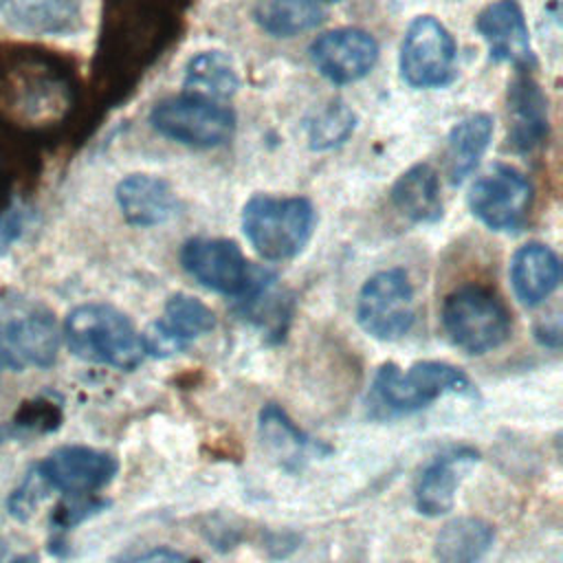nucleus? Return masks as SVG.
Returning <instances> with one entry per match:
<instances>
[{
	"mask_svg": "<svg viewBox=\"0 0 563 563\" xmlns=\"http://www.w3.org/2000/svg\"><path fill=\"white\" fill-rule=\"evenodd\" d=\"M479 460L473 446H453L435 455L418 475L413 488L416 510L424 517L446 515L455 504L457 486L464 473Z\"/></svg>",
	"mask_w": 563,
	"mask_h": 563,
	"instance_id": "obj_16",
	"label": "nucleus"
},
{
	"mask_svg": "<svg viewBox=\"0 0 563 563\" xmlns=\"http://www.w3.org/2000/svg\"><path fill=\"white\" fill-rule=\"evenodd\" d=\"M13 187V167L7 147L0 143V213L9 207V194Z\"/></svg>",
	"mask_w": 563,
	"mask_h": 563,
	"instance_id": "obj_31",
	"label": "nucleus"
},
{
	"mask_svg": "<svg viewBox=\"0 0 563 563\" xmlns=\"http://www.w3.org/2000/svg\"><path fill=\"white\" fill-rule=\"evenodd\" d=\"M356 321L378 341L402 339L416 323V295L407 271L387 268L372 275L358 292Z\"/></svg>",
	"mask_w": 563,
	"mask_h": 563,
	"instance_id": "obj_8",
	"label": "nucleus"
},
{
	"mask_svg": "<svg viewBox=\"0 0 563 563\" xmlns=\"http://www.w3.org/2000/svg\"><path fill=\"white\" fill-rule=\"evenodd\" d=\"M70 84L46 53L9 46L0 53V128L11 136H42L64 121Z\"/></svg>",
	"mask_w": 563,
	"mask_h": 563,
	"instance_id": "obj_1",
	"label": "nucleus"
},
{
	"mask_svg": "<svg viewBox=\"0 0 563 563\" xmlns=\"http://www.w3.org/2000/svg\"><path fill=\"white\" fill-rule=\"evenodd\" d=\"M257 433L268 455L290 473L301 471L308 460L332 451L328 444L303 433L277 402H266L260 409Z\"/></svg>",
	"mask_w": 563,
	"mask_h": 563,
	"instance_id": "obj_17",
	"label": "nucleus"
},
{
	"mask_svg": "<svg viewBox=\"0 0 563 563\" xmlns=\"http://www.w3.org/2000/svg\"><path fill=\"white\" fill-rule=\"evenodd\" d=\"M468 207L490 231H519L532 207V185L517 167L497 163L471 185Z\"/></svg>",
	"mask_w": 563,
	"mask_h": 563,
	"instance_id": "obj_11",
	"label": "nucleus"
},
{
	"mask_svg": "<svg viewBox=\"0 0 563 563\" xmlns=\"http://www.w3.org/2000/svg\"><path fill=\"white\" fill-rule=\"evenodd\" d=\"M84 0H0V13L13 26L37 35L73 33L81 22Z\"/></svg>",
	"mask_w": 563,
	"mask_h": 563,
	"instance_id": "obj_21",
	"label": "nucleus"
},
{
	"mask_svg": "<svg viewBox=\"0 0 563 563\" xmlns=\"http://www.w3.org/2000/svg\"><path fill=\"white\" fill-rule=\"evenodd\" d=\"M62 424V407L51 398H35L22 402L15 420L11 422L15 433H48Z\"/></svg>",
	"mask_w": 563,
	"mask_h": 563,
	"instance_id": "obj_28",
	"label": "nucleus"
},
{
	"mask_svg": "<svg viewBox=\"0 0 563 563\" xmlns=\"http://www.w3.org/2000/svg\"><path fill=\"white\" fill-rule=\"evenodd\" d=\"M68 350L81 361L117 369H134L147 356L132 321L108 303H84L64 321Z\"/></svg>",
	"mask_w": 563,
	"mask_h": 563,
	"instance_id": "obj_3",
	"label": "nucleus"
},
{
	"mask_svg": "<svg viewBox=\"0 0 563 563\" xmlns=\"http://www.w3.org/2000/svg\"><path fill=\"white\" fill-rule=\"evenodd\" d=\"M62 330L55 314L18 290L0 295V369L51 367L57 358Z\"/></svg>",
	"mask_w": 563,
	"mask_h": 563,
	"instance_id": "obj_5",
	"label": "nucleus"
},
{
	"mask_svg": "<svg viewBox=\"0 0 563 563\" xmlns=\"http://www.w3.org/2000/svg\"><path fill=\"white\" fill-rule=\"evenodd\" d=\"M310 59L328 81L354 84L374 68L378 44L367 31L343 26L319 35L310 44Z\"/></svg>",
	"mask_w": 563,
	"mask_h": 563,
	"instance_id": "obj_14",
	"label": "nucleus"
},
{
	"mask_svg": "<svg viewBox=\"0 0 563 563\" xmlns=\"http://www.w3.org/2000/svg\"><path fill=\"white\" fill-rule=\"evenodd\" d=\"M117 563H200V561L194 556H187L178 550L161 545V548H150L145 552H139V554L123 556Z\"/></svg>",
	"mask_w": 563,
	"mask_h": 563,
	"instance_id": "obj_29",
	"label": "nucleus"
},
{
	"mask_svg": "<svg viewBox=\"0 0 563 563\" xmlns=\"http://www.w3.org/2000/svg\"><path fill=\"white\" fill-rule=\"evenodd\" d=\"M446 394L477 396V389L460 367L444 361H420L405 372L383 363L369 385L367 409L372 418L409 416Z\"/></svg>",
	"mask_w": 563,
	"mask_h": 563,
	"instance_id": "obj_2",
	"label": "nucleus"
},
{
	"mask_svg": "<svg viewBox=\"0 0 563 563\" xmlns=\"http://www.w3.org/2000/svg\"><path fill=\"white\" fill-rule=\"evenodd\" d=\"M24 231V216L20 209L7 207L0 213V253L7 251Z\"/></svg>",
	"mask_w": 563,
	"mask_h": 563,
	"instance_id": "obj_30",
	"label": "nucleus"
},
{
	"mask_svg": "<svg viewBox=\"0 0 563 563\" xmlns=\"http://www.w3.org/2000/svg\"><path fill=\"white\" fill-rule=\"evenodd\" d=\"M475 31L488 46L495 62H506L517 68L532 66V46L523 9L517 0H495L475 18Z\"/></svg>",
	"mask_w": 563,
	"mask_h": 563,
	"instance_id": "obj_15",
	"label": "nucleus"
},
{
	"mask_svg": "<svg viewBox=\"0 0 563 563\" xmlns=\"http://www.w3.org/2000/svg\"><path fill=\"white\" fill-rule=\"evenodd\" d=\"M317 224L314 207L303 196L257 194L242 209V231L257 255L271 262L297 257Z\"/></svg>",
	"mask_w": 563,
	"mask_h": 563,
	"instance_id": "obj_4",
	"label": "nucleus"
},
{
	"mask_svg": "<svg viewBox=\"0 0 563 563\" xmlns=\"http://www.w3.org/2000/svg\"><path fill=\"white\" fill-rule=\"evenodd\" d=\"M150 123L165 139L189 147H218L235 132V114L229 108L191 95L158 101Z\"/></svg>",
	"mask_w": 563,
	"mask_h": 563,
	"instance_id": "obj_9",
	"label": "nucleus"
},
{
	"mask_svg": "<svg viewBox=\"0 0 563 563\" xmlns=\"http://www.w3.org/2000/svg\"><path fill=\"white\" fill-rule=\"evenodd\" d=\"M183 86L185 95L220 103L238 92L240 77L229 55L220 51H202L187 62Z\"/></svg>",
	"mask_w": 563,
	"mask_h": 563,
	"instance_id": "obj_25",
	"label": "nucleus"
},
{
	"mask_svg": "<svg viewBox=\"0 0 563 563\" xmlns=\"http://www.w3.org/2000/svg\"><path fill=\"white\" fill-rule=\"evenodd\" d=\"M508 141L517 152H530L548 136V101L530 75L508 86Z\"/></svg>",
	"mask_w": 563,
	"mask_h": 563,
	"instance_id": "obj_19",
	"label": "nucleus"
},
{
	"mask_svg": "<svg viewBox=\"0 0 563 563\" xmlns=\"http://www.w3.org/2000/svg\"><path fill=\"white\" fill-rule=\"evenodd\" d=\"M216 328V314L200 299L176 292L165 306L163 314L150 323L143 336L145 354L154 358H167L185 347H189L196 339L209 334Z\"/></svg>",
	"mask_w": 563,
	"mask_h": 563,
	"instance_id": "obj_13",
	"label": "nucleus"
},
{
	"mask_svg": "<svg viewBox=\"0 0 563 563\" xmlns=\"http://www.w3.org/2000/svg\"><path fill=\"white\" fill-rule=\"evenodd\" d=\"M561 282L559 255L541 244L528 242L519 246L510 260V284L523 306L543 303Z\"/></svg>",
	"mask_w": 563,
	"mask_h": 563,
	"instance_id": "obj_20",
	"label": "nucleus"
},
{
	"mask_svg": "<svg viewBox=\"0 0 563 563\" xmlns=\"http://www.w3.org/2000/svg\"><path fill=\"white\" fill-rule=\"evenodd\" d=\"M495 530L479 517H455L440 528L433 541L438 563H479L490 550Z\"/></svg>",
	"mask_w": 563,
	"mask_h": 563,
	"instance_id": "obj_24",
	"label": "nucleus"
},
{
	"mask_svg": "<svg viewBox=\"0 0 563 563\" xmlns=\"http://www.w3.org/2000/svg\"><path fill=\"white\" fill-rule=\"evenodd\" d=\"M255 20L275 37H292L314 29L323 20V9L314 0H262Z\"/></svg>",
	"mask_w": 563,
	"mask_h": 563,
	"instance_id": "obj_26",
	"label": "nucleus"
},
{
	"mask_svg": "<svg viewBox=\"0 0 563 563\" xmlns=\"http://www.w3.org/2000/svg\"><path fill=\"white\" fill-rule=\"evenodd\" d=\"M457 46L449 29L433 15L409 22L400 44V75L411 88H442L455 79Z\"/></svg>",
	"mask_w": 563,
	"mask_h": 563,
	"instance_id": "obj_10",
	"label": "nucleus"
},
{
	"mask_svg": "<svg viewBox=\"0 0 563 563\" xmlns=\"http://www.w3.org/2000/svg\"><path fill=\"white\" fill-rule=\"evenodd\" d=\"M391 202L398 213L416 224H433L442 218L440 178L429 163H416L405 169L394 187Z\"/></svg>",
	"mask_w": 563,
	"mask_h": 563,
	"instance_id": "obj_22",
	"label": "nucleus"
},
{
	"mask_svg": "<svg viewBox=\"0 0 563 563\" xmlns=\"http://www.w3.org/2000/svg\"><path fill=\"white\" fill-rule=\"evenodd\" d=\"M354 130V112L336 101L321 110L314 121L308 123V139L314 150H328L341 145Z\"/></svg>",
	"mask_w": 563,
	"mask_h": 563,
	"instance_id": "obj_27",
	"label": "nucleus"
},
{
	"mask_svg": "<svg viewBox=\"0 0 563 563\" xmlns=\"http://www.w3.org/2000/svg\"><path fill=\"white\" fill-rule=\"evenodd\" d=\"M117 202L134 227H158L178 213L172 185L154 174H130L117 185Z\"/></svg>",
	"mask_w": 563,
	"mask_h": 563,
	"instance_id": "obj_18",
	"label": "nucleus"
},
{
	"mask_svg": "<svg viewBox=\"0 0 563 563\" xmlns=\"http://www.w3.org/2000/svg\"><path fill=\"white\" fill-rule=\"evenodd\" d=\"M33 471L46 490H59L68 497H84L108 486L119 471V462L112 453L68 444L55 449L48 457L33 466Z\"/></svg>",
	"mask_w": 563,
	"mask_h": 563,
	"instance_id": "obj_12",
	"label": "nucleus"
},
{
	"mask_svg": "<svg viewBox=\"0 0 563 563\" xmlns=\"http://www.w3.org/2000/svg\"><path fill=\"white\" fill-rule=\"evenodd\" d=\"M440 321L449 341L466 354H486L510 336L506 303L479 284H466L449 292Z\"/></svg>",
	"mask_w": 563,
	"mask_h": 563,
	"instance_id": "obj_6",
	"label": "nucleus"
},
{
	"mask_svg": "<svg viewBox=\"0 0 563 563\" xmlns=\"http://www.w3.org/2000/svg\"><path fill=\"white\" fill-rule=\"evenodd\" d=\"M493 139V117L475 112L455 123L446 139V172L453 185L473 174Z\"/></svg>",
	"mask_w": 563,
	"mask_h": 563,
	"instance_id": "obj_23",
	"label": "nucleus"
},
{
	"mask_svg": "<svg viewBox=\"0 0 563 563\" xmlns=\"http://www.w3.org/2000/svg\"><path fill=\"white\" fill-rule=\"evenodd\" d=\"M185 273L207 290L244 297L273 273L251 266L242 249L224 238H191L180 249Z\"/></svg>",
	"mask_w": 563,
	"mask_h": 563,
	"instance_id": "obj_7",
	"label": "nucleus"
},
{
	"mask_svg": "<svg viewBox=\"0 0 563 563\" xmlns=\"http://www.w3.org/2000/svg\"><path fill=\"white\" fill-rule=\"evenodd\" d=\"M314 2H319V4H323V2H339V0H314Z\"/></svg>",
	"mask_w": 563,
	"mask_h": 563,
	"instance_id": "obj_32",
	"label": "nucleus"
}]
</instances>
